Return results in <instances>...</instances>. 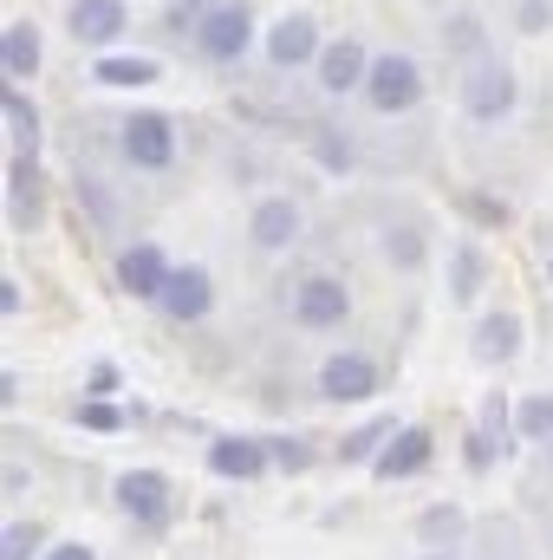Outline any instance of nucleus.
Masks as SVG:
<instances>
[{
  "label": "nucleus",
  "mask_w": 553,
  "mask_h": 560,
  "mask_svg": "<svg viewBox=\"0 0 553 560\" xmlns=\"http://www.w3.org/2000/svg\"><path fill=\"white\" fill-rule=\"evenodd\" d=\"M0 125H7L13 150L39 156V105H33V98H26L20 85H7V92H0Z\"/></svg>",
  "instance_id": "obj_21"
},
{
  "label": "nucleus",
  "mask_w": 553,
  "mask_h": 560,
  "mask_svg": "<svg viewBox=\"0 0 553 560\" xmlns=\"http://www.w3.org/2000/svg\"><path fill=\"white\" fill-rule=\"evenodd\" d=\"M261 52H268L274 72H299V66H319L326 33H319L313 13H280L274 26H268V39H261Z\"/></svg>",
  "instance_id": "obj_9"
},
{
  "label": "nucleus",
  "mask_w": 553,
  "mask_h": 560,
  "mask_svg": "<svg viewBox=\"0 0 553 560\" xmlns=\"http://www.w3.org/2000/svg\"><path fill=\"white\" fill-rule=\"evenodd\" d=\"M0 411H20V372L13 365L0 372Z\"/></svg>",
  "instance_id": "obj_36"
},
{
  "label": "nucleus",
  "mask_w": 553,
  "mask_h": 560,
  "mask_svg": "<svg viewBox=\"0 0 553 560\" xmlns=\"http://www.w3.org/2000/svg\"><path fill=\"white\" fill-rule=\"evenodd\" d=\"M423 560H456V555H423Z\"/></svg>",
  "instance_id": "obj_39"
},
{
  "label": "nucleus",
  "mask_w": 553,
  "mask_h": 560,
  "mask_svg": "<svg viewBox=\"0 0 553 560\" xmlns=\"http://www.w3.org/2000/svg\"><path fill=\"white\" fill-rule=\"evenodd\" d=\"M268 456H274L280 476H306V469H313V450H306L299 436H268Z\"/></svg>",
  "instance_id": "obj_27"
},
{
  "label": "nucleus",
  "mask_w": 553,
  "mask_h": 560,
  "mask_svg": "<svg viewBox=\"0 0 553 560\" xmlns=\"http://www.w3.org/2000/svg\"><path fill=\"white\" fill-rule=\"evenodd\" d=\"M398 436V418H372V423H358L345 443H339V463H378V450Z\"/></svg>",
  "instance_id": "obj_25"
},
{
  "label": "nucleus",
  "mask_w": 553,
  "mask_h": 560,
  "mask_svg": "<svg viewBox=\"0 0 553 560\" xmlns=\"http://www.w3.org/2000/svg\"><path fill=\"white\" fill-rule=\"evenodd\" d=\"M248 242H255L261 255H286V248L299 242V202H293V196H261L255 215H248Z\"/></svg>",
  "instance_id": "obj_17"
},
{
  "label": "nucleus",
  "mask_w": 553,
  "mask_h": 560,
  "mask_svg": "<svg viewBox=\"0 0 553 560\" xmlns=\"http://www.w3.org/2000/svg\"><path fill=\"white\" fill-rule=\"evenodd\" d=\"M125 392V372L111 365V359H98L92 372H85V398H118Z\"/></svg>",
  "instance_id": "obj_30"
},
{
  "label": "nucleus",
  "mask_w": 553,
  "mask_h": 560,
  "mask_svg": "<svg viewBox=\"0 0 553 560\" xmlns=\"http://www.w3.org/2000/svg\"><path fill=\"white\" fill-rule=\"evenodd\" d=\"M7 215L20 235H33L46 222V176H39V156H26V150H13V163H7Z\"/></svg>",
  "instance_id": "obj_14"
},
{
  "label": "nucleus",
  "mask_w": 553,
  "mask_h": 560,
  "mask_svg": "<svg viewBox=\"0 0 553 560\" xmlns=\"http://www.w3.org/2000/svg\"><path fill=\"white\" fill-rule=\"evenodd\" d=\"M365 105H372L378 118L416 112V105H423V66H416L411 52H378L372 72H365Z\"/></svg>",
  "instance_id": "obj_4"
},
{
  "label": "nucleus",
  "mask_w": 553,
  "mask_h": 560,
  "mask_svg": "<svg viewBox=\"0 0 553 560\" xmlns=\"http://www.w3.org/2000/svg\"><path fill=\"white\" fill-rule=\"evenodd\" d=\"M156 79H163V66L143 52H98L92 59V85H105V92H143Z\"/></svg>",
  "instance_id": "obj_19"
},
{
  "label": "nucleus",
  "mask_w": 553,
  "mask_h": 560,
  "mask_svg": "<svg viewBox=\"0 0 553 560\" xmlns=\"http://www.w3.org/2000/svg\"><path fill=\"white\" fill-rule=\"evenodd\" d=\"M521 346H528V332H521V313H515V306L482 313V319H475V332H469V359H475V365H489V372L515 365V359H521Z\"/></svg>",
  "instance_id": "obj_11"
},
{
  "label": "nucleus",
  "mask_w": 553,
  "mask_h": 560,
  "mask_svg": "<svg viewBox=\"0 0 553 560\" xmlns=\"http://www.w3.org/2000/svg\"><path fill=\"white\" fill-rule=\"evenodd\" d=\"M313 150H319V163H332V170H345V163H352V150H345V138H319Z\"/></svg>",
  "instance_id": "obj_34"
},
{
  "label": "nucleus",
  "mask_w": 553,
  "mask_h": 560,
  "mask_svg": "<svg viewBox=\"0 0 553 560\" xmlns=\"http://www.w3.org/2000/svg\"><path fill=\"white\" fill-rule=\"evenodd\" d=\"M286 313H293L299 332H339V326L352 319V287H345L339 275H326V268H313V275L293 280Z\"/></svg>",
  "instance_id": "obj_2"
},
{
  "label": "nucleus",
  "mask_w": 553,
  "mask_h": 560,
  "mask_svg": "<svg viewBox=\"0 0 553 560\" xmlns=\"http://www.w3.org/2000/svg\"><path fill=\"white\" fill-rule=\"evenodd\" d=\"M196 52L209 59V66H235L248 46H255V7L248 0H222V7H209L202 20H196Z\"/></svg>",
  "instance_id": "obj_5"
},
{
  "label": "nucleus",
  "mask_w": 553,
  "mask_h": 560,
  "mask_svg": "<svg viewBox=\"0 0 553 560\" xmlns=\"http://www.w3.org/2000/svg\"><path fill=\"white\" fill-rule=\"evenodd\" d=\"M169 275H176V261H169L156 242H131V248H118V268H111L118 293H125V300H150V306L163 300Z\"/></svg>",
  "instance_id": "obj_10"
},
{
  "label": "nucleus",
  "mask_w": 553,
  "mask_h": 560,
  "mask_svg": "<svg viewBox=\"0 0 553 560\" xmlns=\"http://www.w3.org/2000/svg\"><path fill=\"white\" fill-rule=\"evenodd\" d=\"M39 541H46L39 522H7V528H0V560H46Z\"/></svg>",
  "instance_id": "obj_26"
},
{
  "label": "nucleus",
  "mask_w": 553,
  "mask_h": 560,
  "mask_svg": "<svg viewBox=\"0 0 553 560\" xmlns=\"http://www.w3.org/2000/svg\"><path fill=\"white\" fill-rule=\"evenodd\" d=\"M462 463H469V469L482 476V469H495V450H489L482 436H469V443H462Z\"/></svg>",
  "instance_id": "obj_33"
},
{
  "label": "nucleus",
  "mask_w": 553,
  "mask_h": 560,
  "mask_svg": "<svg viewBox=\"0 0 553 560\" xmlns=\"http://www.w3.org/2000/svg\"><path fill=\"white\" fill-rule=\"evenodd\" d=\"M548 463H553V443H548Z\"/></svg>",
  "instance_id": "obj_41"
},
{
  "label": "nucleus",
  "mask_w": 553,
  "mask_h": 560,
  "mask_svg": "<svg viewBox=\"0 0 553 560\" xmlns=\"http://www.w3.org/2000/svg\"><path fill=\"white\" fill-rule=\"evenodd\" d=\"M176 7H183V13H196V20H202V13H209V7H222V0H176Z\"/></svg>",
  "instance_id": "obj_38"
},
{
  "label": "nucleus",
  "mask_w": 553,
  "mask_h": 560,
  "mask_svg": "<svg viewBox=\"0 0 553 560\" xmlns=\"http://www.w3.org/2000/svg\"><path fill=\"white\" fill-rule=\"evenodd\" d=\"M26 313V293H20V280L0 275V319H20Z\"/></svg>",
  "instance_id": "obj_32"
},
{
  "label": "nucleus",
  "mask_w": 553,
  "mask_h": 560,
  "mask_svg": "<svg viewBox=\"0 0 553 560\" xmlns=\"http://www.w3.org/2000/svg\"><path fill=\"white\" fill-rule=\"evenodd\" d=\"M515 105H521V79H515V66L482 52V59L462 72V112H469V125H508Z\"/></svg>",
  "instance_id": "obj_1"
},
{
  "label": "nucleus",
  "mask_w": 553,
  "mask_h": 560,
  "mask_svg": "<svg viewBox=\"0 0 553 560\" xmlns=\"http://www.w3.org/2000/svg\"><path fill=\"white\" fill-rule=\"evenodd\" d=\"M39 66H46V39H39V26H33V20H7V26H0V72H7V85L39 79Z\"/></svg>",
  "instance_id": "obj_18"
},
{
  "label": "nucleus",
  "mask_w": 553,
  "mask_h": 560,
  "mask_svg": "<svg viewBox=\"0 0 553 560\" xmlns=\"http://www.w3.org/2000/svg\"><path fill=\"white\" fill-rule=\"evenodd\" d=\"M202 463H209V476H222V482H261V476L274 469L268 436H215Z\"/></svg>",
  "instance_id": "obj_16"
},
{
  "label": "nucleus",
  "mask_w": 553,
  "mask_h": 560,
  "mask_svg": "<svg viewBox=\"0 0 553 560\" xmlns=\"http://www.w3.org/2000/svg\"><path fill=\"white\" fill-rule=\"evenodd\" d=\"M385 268H398V275H416L423 261H430V229L423 222H398V229H385Z\"/></svg>",
  "instance_id": "obj_22"
},
{
  "label": "nucleus",
  "mask_w": 553,
  "mask_h": 560,
  "mask_svg": "<svg viewBox=\"0 0 553 560\" xmlns=\"http://www.w3.org/2000/svg\"><path fill=\"white\" fill-rule=\"evenodd\" d=\"M72 423H85V430H125V411L111 398H85V405H72Z\"/></svg>",
  "instance_id": "obj_28"
},
{
  "label": "nucleus",
  "mask_w": 553,
  "mask_h": 560,
  "mask_svg": "<svg viewBox=\"0 0 553 560\" xmlns=\"http://www.w3.org/2000/svg\"><path fill=\"white\" fill-rule=\"evenodd\" d=\"M111 502H118L125 522H138L143 535H163L169 515H176V482H169L163 469H125V476L111 482Z\"/></svg>",
  "instance_id": "obj_3"
},
{
  "label": "nucleus",
  "mask_w": 553,
  "mask_h": 560,
  "mask_svg": "<svg viewBox=\"0 0 553 560\" xmlns=\"http://www.w3.org/2000/svg\"><path fill=\"white\" fill-rule=\"evenodd\" d=\"M515 26H521L528 39H541L553 26V0H521V7H515Z\"/></svg>",
  "instance_id": "obj_31"
},
{
  "label": "nucleus",
  "mask_w": 553,
  "mask_h": 560,
  "mask_svg": "<svg viewBox=\"0 0 553 560\" xmlns=\"http://www.w3.org/2000/svg\"><path fill=\"white\" fill-rule=\"evenodd\" d=\"M548 280H553V248H548Z\"/></svg>",
  "instance_id": "obj_40"
},
{
  "label": "nucleus",
  "mask_w": 553,
  "mask_h": 560,
  "mask_svg": "<svg viewBox=\"0 0 553 560\" xmlns=\"http://www.w3.org/2000/svg\"><path fill=\"white\" fill-rule=\"evenodd\" d=\"M46 560H98V555H92L85 541H52V548H46Z\"/></svg>",
  "instance_id": "obj_37"
},
{
  "label": "nucleus",
  "mask_w": 553,
  "mask_h": 560,
  "mask_svg": "<svg viewBox=\"0 0 553 560\" xmlns=\"http://www.w3.org/2000/svg\"><path fill=\"white\" fill-rule=\"evenodd\" d=\"M176 326H196V319H209L215 313V275L202 268V261H176V275L163 287V300H156Z\"/></svg>",
  "instance_id": "obj_13"
},
{
  "label": "nucleus",
  "mask_w": 553,
  "mask_h": 560,
  "mask_svg": "<svg viewBox=\"0 0 553 560\" xmlns=\"http://www.w3.org/2000/svg\"><path fill=\"white\" fill-rule=\"evenodd\" d=\"M118 156H125L131 170H143V176L169 170V163H176V118H169V112H131L125 131H118Z\"/></svg>",
  "instance_id": "obj_6"
},
{
  "label": "nucleus",
  "mask_w": 553,
  "mask_h": 560,
  "mask_svg": "<svg viewBox=\"0 0 553 560\" xmlns=\"http://www.w3.org/2000/svg\"><path fill=\"white\" fill-rule=\"evenodd\" d=\"M482 287H489V248L482 242H456L449 248V300L456 306H475Z\"/></svg>",
  "instance_id": "obj_20"
},
{
  "label": "nucleus",
  "mask_w": 553,
  "mask_h": 560,
  "mask_svg": "<svg viewBox=\"0 0 553 560\" xmlns=\"http://www.w3.org/2000/svg\"><path fill=\"white\" fill-rule=\"evenodd\" d=\"M462 528H469V515H462L456 502H436V509L416 515V541H423L430 555H449V548L462 541Z\"/></svg>",
  "instance_id": "obj_23"
},
{
  "label": "nucleus",
  "mask_w": 553,
  "mask_h": 560,
  "mask_svg": "<svg viewBox=\"0 0 553 560\" xmlns=\"http://www.w3.org/2000/svg\"><path fill=\"white\" fill-rule=\"evenodd\" d=\"M475 39H482V33H475V20H469V13H456V20H449V46H462V52H469Z\"/></svg>",
  "instance_id": "obj_35"
},
{
  "label": "nucleus",
  "mask_w": 553,
  "mask_h": 560,
  "mask_svg": "<svg viewBox=\"0 0 553 560\" xmlns=\"http://www.w3.org/2000/svg\"><path fill=\"white\" fill-rule=\"evenodd\" d=\"M378 392H385V365L372 352H332L319 365V398L326 405H365Z\"/></svg>",
  "instance_id": "obj_7"
},
{
  "label": "nucleus",
  "mask_w": 553,
  "mask_h": 560,
  "mask_svg": "<svg viewBox=\"0 0 553 560\" xmlns=\"http://www.w3.org/2000/svg\"><path fill=\"white\" fill-rule=\"evenodd\" d=\"M372 59H378V52H365L358 39H326V52H319L313 79H319V92H326V98H345V92H365Z\"/></svg>",
  "instance_id": "obj_15"
},
{
  "label": "nucleus",
  "mask_w": 553,
  "mask_h": 560,
  "mask_svg": "<svg viewBox=\"0 0 553 560\" xmlns=\"http://www.w3.org/2000/svg\"><path fill=\"white\" fill-rule=\"evenodd\" d=\"M430 463H436V430H430V423H398V436L378 450L372 476H378V482H411Z\"/></svg>",
  "instance_id": "obj_12"
},
{
  "label": "nucleus",
  "mask_w": 553,
  "mask_h": 560,
  "mask_svg": "<svg viewBox=\"0 0 553 560\" xmlns=\"http://www.w3.org/2000/svg\"><path fill=\"white\" fill-rule=\"evenodd\" d=\"M508 423H515V436H521V443L548 450V443H553V392H528V398H515Z\"/></svg>",
  "instance_id": "obj_24"
},
{
  "label": "nucleus",
  "mask_w": 553,
  "mask_h": 560,
  "mask_svg": "<svg viewBox=\"0 0 553 560\" xmlns=\"http://www.w3.org/2000/svg\"><path fill=\"white\" fill-rule=\"evenodd\" d=\"M462 209H469L475 222H489V229H508V202H502V196H489V189H469V196H462Z\"/></svg>",
  "instance_id": "obj_29"
},
{
  "label": "nucleus",
  "mask_w": 553,
  "mask_h": 560,
  "mask_svg": "<svg viewBox=\"0 0 553 560\" xmlns=\"http://www.w3.org/2000/svg\"><path fill=\"white\" fill-rule=\"evenodd\" d=\"M66 33H72V46H85V52H118L125 33H131V0H72Z\"/></svg>",
  "instance_id": "obj_8"
}]
</instances>
